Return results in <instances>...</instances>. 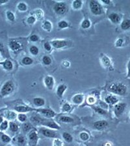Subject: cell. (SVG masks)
Segmentation results:
<instances>
[{
  "instance_id": "cell-15",
  "label": "cell",
  "mask_w": 130,
  "mask_h": 146,
  "mask_svg": "<svg viewBox=\"0 0 130 146\" xmlns=\"http://www.w3.org/2000/svg\"><path fill=\"white\" fill-rule=\"evenodd\" d=\"M13 109L15 111L18 113H26L29 112L31 111H35L36 109L35 108L31 107L29 106L24 104V103H20V104H16L13 107Z\"/></svg>"
},
{
  "instance_id": "cell-36",
  "label": "cell",
  "mask_w": 130,
  "mask_h": 146,
  "mask_svg": "<svg viewBox=\"0 0 130 146\" xmlns=\"http://www.w3.org/2000/svg\"><path fill=\"white\" fill-rule=\"evenodd\" d=\"M16 9L17 10L20 12V13H25V12H27L28 10V6L27 5L25 2H19L17 4V6H16Z\"/></svg>"
},
{
  "instance_id": "cell-59",
  "label": "cell",
  "mask_w": 130,
  "mask_h": 146,
  "mask_svg": "<svg viewBox=\"0 0 130 146\" xmlns=\"http://www.w3.org/2000/svg\"><path fill=\"white\" fill-rule=\"evenodd\" d=\"M129 119H130V112H129Z\"/></svg>"
},
{
  "instance_id": "cell-53",
  "label": "cell",
  "mask_w": 130,
  "mask_h": 146,
  "mask_svg": "<svg viewBox=\"0 0 130 146\" xmlns=\"http://www.w3.org/2000/svg\"><path fill=\"white\" fill-rule=\"evenodd\" d=\"M62 65H63V66L64 68H68L70 67L71 64H70V62H69V61H68V60H64L63 62H62Z\"/></svg>"
},
{
  "instance_id": "cell-61",
  "label": "cell",
  "mask_w": 130,
  "mask_h": 146,
  "mask_svg": "<svg viewBox=\"0 0 130 146\" xmlns=\"http://www.w3.org/2000/svg\"><path fill=\"white\" fill-rule=\"evenodd\" d=\"M36 146H39V145H36Z\"/></svg>"
},
{
  "instance_id": "cell-44",
  "label": "cell",
  "mask_w": 130,
  "mask_h": 146,
  "mask_svg": "<svg viewBox=\"0 0 130 146\" xmlns=\"http://www.w3.org/2000/svg\"><path fill=\"white\" fill-rule=\"evenodd\" d=\"M17 119L20 123H23L27 121L28 117L25 114V113H18L17 115Z\"/></svg>"
},
{
  "instance_id": "cell-32",
  "label": "cell",
  "mask_w": 130,
  "mask_h": 146,
  "mask_svg": "<svg viewBox=\"0 0 130 146\" xmlns=\"http://www.w3.org/2000/svg\"><path fill=\"white\" fill-rule=\"evenodd\" d=\"M19 129H20V127L19 125L16 123V122L14 121H9V130L13 133H18Z\"/></svg>"
},
{
  "instance_id": "cell-60",
  "label": "cell",
  "mask_w": 130,
  "mask_h": 146,
  "mask_svg": "<svg viewBox=\"0 0 130 146\" xmlns=\"http://www.w3.org/2000/svg\"><path fill=\"white\" fill-rule=\"evenodd\" d=\"M9 146H15V145H9Z\"/></svg>"
},
{
  "instance_id": "cell-58",
  "label": "cell",
  "mask_w": 130,
  "mask_h": 146,
  "mask_svg": "<svg viewBox=\"0 0 130 146\" xmlns=\"http://www.w3.org/2000/svg\"><path fill=\"white\" fill-rule=\"evenodd\" d=\"M5 119H4V117H3V116H2L1 114H0V125H1V123H2V122L3 121V120H4Z\"/></svg>"
},
{
  "instance_id": "cell-33",
  "label": "cell",
  "mask_w": 130,
  "mask_h": 146,
  "mask_svg": "<svg viewBox=\"0 0 130 146\" xmlns=\"http://www.w3.org/2000/svg\"><path fill=\"white\" fill-rule=\"evenodd\" d=\"M83 5V2L81 0H74L72 2L71 6L73 10L74 11H79L80 9H81Z\"/></svg>"
},
{
  "instance_id": "cell-42",
  "label": "cell",
  "mask_w": 130,
  "mask_h": 146,
  "mask_svg": "<svg viewBox=\"0 0 130 146\" xmlns=\"http://www.w3.org/2000/svg\"><path fill=\"white\" fill-rule=\"evenodd\" d=\"M34 16L36 17L37 20H41L44 18V11L41 9H35V10L34 11Z\"/></svg>"
},
{
  "instance_id": "cell-41",
  "label": "cell",
  "mask_w": 130,
  "mask_h": 146,
  "mask_svg": "<svg viewBox=\"0 0 130 146\" xmlns=\"http://www.w3.org/2000/svg\"><path fill=\"white\" fill-rule=\"evenodd\" d=\"M91 22L89 18H85L81 23V27L83 29H88L91 27Z\"/></svg>"
},
{
  "instance_id": "cell-16",
  "label": "cell",
  "mask_w": 130,
  "mask_h": 146,
  "mask_svg": "<svg viewBox=\"0 0 130 146\" xmlns=\"http://www.w3.org/2000/svg\"><path fill=\"white\" fill-rule=\"evenodd\" d=\"M44 84L48 90H53L55 84V80L51 75H46L44 77Z\"/></svg>"
},
{
  "instance_id": "cell-50",
  "label": "cell",
  "mask_w": 130,
  "mask_h": 146,
  "mask_svg": "<svg viewBox=\"0 0 130 146\" xmlns=\"http://www.w3.org/2000/svg\"><path fill=\"white\" fill-rule=\"evenodd\" d=\"M43 47L45 51H47V52H50L52 49V48H53L50 42H45L43 44Z\"/></svg>"
},
{
  "instance_id": "cell-51",
  "label": "cell",
  "mask_w": 130,
  "mask_h": 146,
  "mask_svg": "<svg viewBox=\"0 0 130 146\" xmlns=\"http://www.w3.org/2000/svg\"><path fill=\"white\" fill-rule=\"evenodd\" d=\"M29 40L31 42H37L39 41L40 37L37 34H33L29 37Z\"/></svg>"
},
{
  "instance_id": "cell-57",
  "label": "cell",
  "mask_w": 130,
  "mask_h": 146,
  "mask_svg": "<svg viewBox=\"0 0 130 146\" xmlns=\"http://www.w3.org/2000/svg\"><path fill=\"white\" fill-rule=\"evenodd\" d=\"M8 2V0H0V5H3L7 3Z\"/></svg>"
},
{
  "instance_id": "cell-37",
  "label": "cell",
  "mask_w": 130,
  "mask_h": 146,
  "mask_svg": "<svg viewBox=\"0 0 130 146\" xmlns=\"http://www.w3.org/2000/svg\"><path fill=\"white\" fill-rule=\"evenodd\" d=\"M79 138L83 142H88L91 139V135L87 131H81L79 135Z\"/></svg>"
},
{
  "instance_id": "cell-43",
  "label": "cell",
  "mask_w": 130,
  "mask_h": 146,
  "mask_svg": "<svg viewBox=\"0 0 130 146\" xmlns=\"http://www.w3.org/2000/svg\"><path fill=\"white\" fill-rule=\"evenodd\" d=\"M57 27L59 29H65L70 27V23L66 20H61L57 23Z\"/></svg>"
},
{
  "instance_id": "cell-40",
  "label": "cell",
  "mask_w": 130,
  "mask_h": 146,
  "mask_svg": "<svg viewBox=\"0 0 130 146\" xmlns=\"http://www.w3.org/2000/svg\"><path fill=\"white\" fill-rule=\"evenodd\" d=\"M126 41V40L124 39V38L120 37L119 38L116 40V41L115 42V46L116 48H122V47H124L125 46Z\"/></svg>"
},
{
  "instance_id": "cell-25",
  "label": "cell",
  "mask_w": 130,
  "mask_h": 146,
  "mask_svg": "<svg viewBox=\"0 0 130 146\" xmlns=\"http://www.w3.org/2000/svg\"><path fill=\"white\" fill-rule=\"evenodd\" d=\"M32 103L35 107L39 109V108H43V107H44V105H46V100L43 98L35 97L33 99Z\"/></svg>"
},
{
  "instance_id": "cell-1",
  "label": "cell",
  "mask_w": 130,
  "mask_h": 146,
  "mask_svg": "<svg viewBox=\"0 0 130 146\" xmlns=\"http://www.w3.org/2000/svg\"><path fill=\"white\" fill-rule=\"evenodd\" d=\"M30 121L33 125H41V127H46L50 128L53 130H60L61 127L56 121H53L52 119H47L42 117L37 112L35 113L30 117Z\"/></svg>"
},
{
  "instance_id": "cell-20",
  "label": "cell",
  "mask_w": 130,
  "mask_h": 146,
  "mask_svg": "<svg viewBox=\"0 0 130 146\" xmlns=\"http://www.w3.org/2000/svg\"><path fill=\"white\" fill-rule=\"evenodd\" d=\"M107 18L111 22L114 24H120L122 21V18L120 14L113 12L108 15Z\"/></svg>"
},
{
  "instance_id": "cell-14",
  "label": "cell",
  "mask_w": 130,
  "mask_h": 146,
  "mask_svg": "<svg viewBox=\"0 0 130 146\" xmlns=\"http://www.w3.org/2000/svg\"><path fill=\"white\" fill-rule=\"evenodd\" d=\"M53 48L56 49H61L70 46V42L65 39H55L50 42Z\"/></svg>"
},
{
  "instance_id": "cell-17",
  "label": "cell",
  "mask_w": 130,
  "mask_h": 146,
  "mask_svg": "<svg viewBox=\"0 0 130 146\" xmlns=\"http://www.w3.org/2000/svg\"><path fill=\"white\" fill-rule=\"evenodd\" d=\"M100 62L101 64L102 65L104 68H109V69H110V70H113L111 60V58L109 57L107 55H106L105 54H100Z\"/></svg>"
},
{
  "instance_id": "cell-47",
  "label": "cell",
  "mask_w": 130,
  "mask_h": 146,
  "mask_svg": "<svg viewBox=\"0 0 130 146\" xmlns=\"http://www.w3.org/2000/svg\"><path fill=\"white\" fill-rule=\"evenodd\" d=\"M9 121L7 119H4L3 121L0 125V132L3 133V132L7 131L9 129Z\"/></svg>"
},
{
  "instance_id": "cell-24",
  "label": "cell",
  "mask_w": 130,
  "mask_h": 146,
  "mask_svg": "<svg viewBox=\"0 0 130 146\" xmlns=\"http://www.w3.org/2000/svg\"><path fill=\"white\" fill-rule=\"evenodd\" d=\"M15 141L17 146H26L27 144V139L24 135L19 134L15 138Z\"/></svg>"
},
{
  "instance_id": "cell-54",
  "label": "cell",
  "mask_w": 130,
  "mask_h": 146,
  "mask_svg": "<svg viewBox=\"0 0 130 146\" xmlns=\"http://www.w3.org/2000/svg\"><path fill=\"white\" fill-rule=\"evenodd\" d=\"M127 77L130 79V58L127 64Z\"/></svg>"
},
{
  "instance_id": "cell-29",
  "label": "cell",
  "mask_w": 130,
  "mask_h": 146,
  "mask_svg": "<svg viewBox=\"0 0 130 146\" xmlns=\"http://www.w3.org/2000/svg\"><path fill=\"white\" fill-rule=\"evenodd\" d=\"M42 29L47 33H50L53 29V24L49 20H44L42 23Z\"/></svg>"
},
{
  "instance_id": "cell-55",
  "label": "cell",
  "mask_w": 130,
  "mask_h": 146,
  "mask_svg": "<svg viewBox=\"0 0 130 146\" xmlns=\"http://www.w3.org/2000/svg\"><path fill=\"white\" fill-rule=\"evenodd\" d=\"M101 146H113V144L111 142H109V141H107V142H105L102 143Z\"/></svg>"
},
{
  "instance_id": "cell-3",
  "label": "cell",
  "mask_w": 130,
  "mask_h": 146,
  "mask_svg": "<svg viewBox=\"0 0 130 146\" xmlns=\"http://www.w3.org/2000/svg\"><path fill=\"white\" fill-rule=\"evenodd\" d=\"M26 44V40L23 38H10L8 41V47L9 50L14 53H18L22 51Z\"/></svg>"
},
{
  "instance_id": "cell-48",
  "label": "cell",
  "mask_w": 130,
  "mask_h": 146,
  "mask_svg": "<svg viewBox=\"0 0 130 146\" xmlns=\"http://www.w3.org/2000/svg\"><path fill=\"white\" fill-rule=\"evenodd\" d=\"M37 20V19L36 18V17H35L34 15H31V16H28V17L27 18V19H26V22H27L28 25H34L35 23H36Z\"/></svg>"
},
{
  "instance_id": "cell-35",
  "label": "cell",
  "mask_w": 130,
  "mask_h": 146,
  "mask_svg": "<svg viewBox=\"0 0 130 146\" xmlns=\"http://www.w3.org/2000/svg\"><path fill=\"white\" fill-rule=\"evenodd\" d=\"M0 140L4 144H9L11 142L12 138L7 134L1 133V134H0Z\"/></svg>"
},
{
  "instance_id": "cell-38",
  "label": "cell",
  "mask_w": 130,
  "mask_h": 146,
  "mask_svg": "<svg viewBox=\"0 0 130 146\" xmlns=\"http://www.w3.org/2000/svg\"><path fill=\"white\" fill-rule=\"evenodd\" d=\"M62 138L66 142L68 143H72L74 140V138H73L72 135L70 133H68V132H63L62 133Z\"/></svg>"
},
{
  "instance_id": "cell-4",
  "label": "cell",
  "mask_w": 130,
  "mask_h": 146,
  "mask_svg": "<svg viewBox=\"0 0 130 146\" xmlns=\"http://www.w3.org/2000/svg\"><path fill=\"white\" fill-rule=\"evenodd\" d=\"M16 90V84L13 80H7L4 82L0 88V96L5 98L13 94Z\"/></svg>"
},
{
  "instance_id": "cell-18",
  "label": "cell",
  "mask_w": 130,
  "mask_h": 146,
  "mask_svg": "<svg viewBox=\"0 0 130 146\" xmlns=\"http://www.w3.org/2000/svg\"><path fill=\"white\" fill-rule=\"evenodd\" d=\"M85 101V96L83 94H74L71 98V103L72 105L79 106L83 104Z\"/></svg>"
},
{
  "instance_id": "cell-26",
  "label": "cell",
  "mask_w": 130,
  "mask_h": 146,
  "mask_svg": "<svg viewBox=\"0 0 130 146\" xmlns=\"http://www.w3.org/2000/svg\"><path fill=\"white\" fill-rule=\"evenodd\" d=\"M73 106L71 103L65 102L62 104L61 107V112L63 114H68L72 111Z\"/></svg>"
},
{
  "instance_id": "cell-23",
  "label": "cell",
  "mask_w": 130,
  "mask_h": 146,
  "mask_svg": "<svg viewBox=\"0 0 130 146\" xmlns=\"http://www.w3.org/2000/svg\"><path fill=\"white\" fill-rule=\"evenodd\" d=\"M0 66H1L3 69L7 72H11L14 69V64L11 59H5L2 62H0Z\"/></svg>"
},
{
  "instance_id": "cell-56",
  "label": "cell",
  "mask_w": 130,
  "mask_h": 146,
  "mask_svg": "<svg viewBox=\"0 0 130 146\" xmlns=\"http://www.w3.org/2000/svg\"><path fill=\"white\" fill-rule=\"evenodd\" d=\"M101 3L104 4V5H108L111 4V1L110 0H101Z\"/></svg>"
},
{
  "instance_id": "cell-9",
  "label": "cell",
  "mask_w": 130,
  "mask_h": 146,
  "mask_svg": "<svg viewBox=\"0 0 130 146\" xmlns=\"http://www.w3.org/2000/svg\"><path fill=\"white\" fill-rule=\"evenodd\" d=\"M38 132L44 137L48 138H59V134L57 132L53 129L46 127H40L38 129Z\"/></svg>"
},
{
  "instance_id": "cell-45",
  "label": "cell",
  "mask_w": 130,
  "mask_h": 146,
  "mask_svg": "<svg viewBox=\"0 0 130 146\" xmlns=\"http://www.w3.org/2000/svg\"><path fill=\"white\" fill-rule=\"evenodd\" d=\"M42 62L44 66H48L51 64L52 59L50 56L48 55H44L42 58Z\"/></svg>"
},
{
  "instance_id": "cell-2",
  "label": "cell",
  "mask_w": 130,
  "mask_h": 146,
  "mask_svg": "<svg viewBox=\"0 0 130 146\" xmlns=\"http://www.w3.org/2000/svg\"><path fill=\"white\" fill-rule=\"evenodd\" d=\"M107 91L110 94L117 96H127L129 93V88L127 84L122 81L113 82L107 86Z\"/></svg>"
},
{
  "instance_id": "cell-31",
  "label": "cell",
  "mask_w": 130,
  "mask_h": 146,
  "mask_svg": "<svg viewBox=\"0 0 130 146\" xmlns=\"http://www.w3.org/2000/svg\"><path fill=\"white\" fill-rule=\"evenodd\" d=\"M21 63L22 64L25 66H29L32 65L34 63V60L29 56H25L21 60Z\"/></svg>"
},
{
  "instance_id": "cell-27",
  "label": "cell",
  "mask_w": 130,
  "mask_h": 146,
  "mask_svg": "<svg viewBox=\"0 0 130 146\" xmlns=\"http://www.w3.org/2000/svg\"><path fill=\"white\" fill-rule=\"evenodd\" d=\"M120 29L123 31H127L130 30V19L125 18L120 23Z\"/></svg>"
},
{
  "instance_id": "cell-46",
  "label": "cell",
  "mask_w": 130,
  "mask_h": 146,
  "mask_svg": "<svg viewBox=\"0 0 130 146\" xmlns=\"http://www.w3.org/2000/svg\"><path fill=\"white\" fill-rule=\"evenodd\" d=\"M29 53L31 54L33 56H37L39 54V49L37 46L31 45L29 48Z\"/></svg>"
},
{
  "instance_id": "cell-5",
  "label": "cell",
  "mask_w": 130,
  "mask_h": 146,
  "mask_svg": "<svg viewBox=\"0 0 130 146\" xmlns=\"http://www.w3.org/2000/svg\"><path fill=\"white\" fill-rule=\"evenodd\" d=\"M8 40L6 34L0 33V54L5 59H11V56L8 47Z\"/></svg>"
},
{
  "instance_id": "cell-28",
  "label": "cell",
  "mask_w": 130,
  "mask_h": 146,
  "mask_svg": "<svg viewBox=\"0 0 130 146\" xmlns=\"http://www.w3.org/2000/svg\"><path fill=\"white\" fill-rule=\"evenodd\" d=\"M92 109L94 110V111L97 114L103 116H107L108 112L107 110H105L99 107L98 105H93L92 106Z\"/></svg>"
},
{
  "instance_id": "cell-22",
  "label": "cell",
  "mask_w": 130,
  "mask_h": 146,
  "mask_svg": "<svg viewBox=\"0 0 130 146\" xmlns=\"http://www.w3.org/2000/svg\"><path fill=\"white\" fill-rule=\"evenodd\" d=\"M68 86L67 84H59V85L57 86L56 90H55V94L59 98L62 99L63 98L64 95H65V93L66 92V91L67 90Z\"/></svg>"
},
{
  "instance_id": "cell-21",
  "label": "cell",
  "mask_w": 130,
  "mask_h": 146,
  "mask_svg": "<svg viewBox=\"0 0 130 146\" xmlns=\"http://www.w3.org/2000/svg\"><path fill=\"white\" fill-rule=\"evenodd\" d=\"M104 101L107 103L108 105H115L117 103L119 102V98L118 96L113 95V94H108L104 98Z\"/></svg>"
},
{
  "instance_id": "cell-7",
  "label": "cell",
  "mask_w": 130,
  "mask_h": 146,
  "mask_svg": "<svg viewBox=\"0 0 130 146\" xmlns=\"http://www.w3.org/2000/svg\"><path fill=\"white\" fill-rule=\"evenodd\" d=\"M89 7L91 14L94 16H101L104 13L102 5L98 1H90Z\"/></svg>"
},
{
  "instance_id": "cell-12",
  "label": "cell",
  "mask_w": 130,
  "mask_h": 146,
  "mask_svg": "<svg viewBox=\"0 0 130 146\" xmlns=\"http://www.w3.org/2000/svg\"><path fill=\"white\" fill-rule=\"evenodd\" d=\"M126 109V103L122 102V101H119V103L113 106V113H114L115 117H117V118L121 117L124 114Z\"/></svg>"
},
{
  "instance_id": "cell-11",
  "label": "cell",
  "mask_w": 130,
  "mask_h": 146,
  "mask_svg": "<svg viewBox=\"0 0 130 146\" xmlns=\"http://www.w3.org/2000/svg\"><path fill=\"white\" fill-rule=\"evenodd\" d=\"M35 112L39 114L42 117L47 119H53L57 116V113L53 109L49 108H39L36 109Z\"/></svg>"
},
{
  "instance_id": "cell-39",
  "label": "cell",
  "mask_w": 130,
  "mask_h": 146,
  "mask_svg": "<svg viewBox=\"0 0 130 146\" xmlns=\"http://www.w3.org/2000/svg\"><path fill=\"white\" fill-rule=\"evenodd\" d=\"M6 18L9 22H15L16 21V16L15 13L11 11H7L5 13Z\"/></svg>"
},
{
  "instance_id": "cell-6",
  "label": "cell",
  "mask_w": 130,
  "mask_h": 146,
  "mask_svg": "<svg viewBox=\"0 0 130 146\" xmlns=\"http://www.w3.org/2000/svg\"><path fill=\"white\" fill-rule=\"evenodd\" d=\"M55 118L57 121L61 123L73 125L81 123L79 119L77 117L68 114H63V113H61V114L57 115Z\"/></svg>"
},
{
  "instance_id": "cell-30",
  "label": "cell",
  "mask_w": 130,
  "mask_h": 146,
  "mask_svg": "<svg viewBox=\"0 0 130 146\" xmlns=\"http://www.w3.org/2000/svg\"><path fill=\"white\" fill-rule=\"evenodd\" d=\"M98 96H99V94H97V95H93V94L89 95L86 99V102L87 104L92 106L96 105L97 103Z\"/></svg>"
},
{
  "instance_id": "cell-8",
  "label": "cell",
  "mask_w": 130,
  "mask_h": 146,
  "mask_svg": "<svg viewBox=\"0 0 130 146\" xmlns=\"http://www.w3.org/2000/svg\"><path fill=\"white\" fill-rule=\"evenodd\" d=\"M53 11L57 16H64L68 13V7L67 3L63 1L56 2L53 6Z\"/></svg>"
},
{
  "instance_id": "cell-19",
  "label": "cell",
  "mask_w": 130,
  "mask_h": 146,
  "mask_svg": "<svg viewBox=\"0 0 130 146\" xmlns=\"http://www.w3.org/2000/svg\"><path fill=\"white\" fill-rule=\"evenodd\" d=\"M2 116L5 118V119L8 120L9 121H14L16 119H17L18 114L16 112L11 110H3L2 111Z\"/></svg>"
},
{
  "instance_id": "cell-10",
  "label": "cell",
  "mask_w": 130,
  "mask_h": 146,
  "mask_svg": "<svg viewBox=\"0 0 130 146\" xmlns=\"http://www.w3.org/2000/svg\"><path fill=\"white\" fill-rule=\"evenodd\" d=\"M27 143L29 146L38 145V143H39V132H38V130L34 128L31 131H30L27 133Z\"/></svg>"
},
{
  "instance_id": "cell-49",
  "label": "cell",
  "mask_w": 130,
  "mask_h": 146,
  "mask_svg": "<svg viewBox=\"0 0 130 146\" xmlns=\"http://www.w3.org/2000/svg\"><path fill=\"white\" fill-rule=\"evenodd\" d=\"M64 142L63 141L59 138H54L52 142V146H63Z\"/></svg>"
},
{
  "instance_id": "cell-34",
  "label": "cell",
  "mask_w": 130,
  "mask_h": 146,
  "mask_svg": "<svg viewBox=\"0 0 130 146\" xmlns=\"http://www.w3.org/2000/svg\"><path fill=\"white\" fill-rule=\"evenodd\" d=\"M34 129L33 125L31 122H25L23 123L22 125V130L23 131V133H28L30 131H31L32 129Z\"/></svg>"
},
{
  "instance_id": "cell-13",
  "label": "cell",
  "mask_w": 130,
  "mask_h": 146,
  "mask_svg": "<svg viewBox=\"0 0 130 146\" xmlns=\"http://www.w3.org/2000/svg\"><path fill=\"white\" fill-rule=\"evenodd\" d=\"M109 122L105 119H98L96 121H94L93 124H92V127H93L94 130L101 131L105 130L106 129L109 127Z\"/></svg>"
},
{
  "instance_id": "cell-52",
  "label": "cell",
  "mask_w": 130,
  "mask_h": 146,
  "mask_svg": "<svg viewBox=\"0 0 130 146\" xmlns=\"http://www.w3.org/2000/svg\"><path fill=\"white\" fill-rule=\"evenodd\" d=\"M98 106L102 109L105 110H108L109 109V105L106 103L104 101H100L98 102Z\"/></svg>"
}]
</instances>
